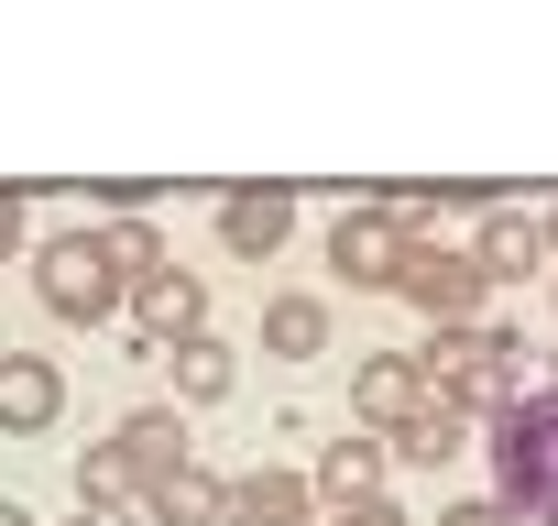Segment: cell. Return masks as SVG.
Returning a JSON list of instances; mask_svg holds the SVG:
<instances>
[{"mask_svg": "<svg viewBox=\"0 0 558 526\" xmlns=\"http://www.w3.org/2000/svg\"><path fill=\"white\" fill-rule=\"evenodd\" d=\"M110 461H121L132 482H165V471H186V461H197V439H186V417H175V406H132V417L110 428Z\"/></svg>", "mask_w": 558, "mask_h": 526, "instance_id": "9", "label": "cell"}, {"mask_svg": "<svg viewBox=\"0 0 558 526\" xmlns=\"http://www.w3.org/2000/svg\"><path fill=\"white\" fill-rule=\"evenodd\" d=\"M471 263H482V286H536L547 263H558V230H547L536 208H482Z\"/></svg>", "mask_w": 558, "mask_h": 526, "instance_id": "6", "label": "cell"}, {"mask_svg": "<svg viewBox=\"0 0 558 526\" xmlns=\"http://www.w3.org/2000/svg\"><path fill=\"white\" fill-rule=\"evenodd\" d=\"M438 526H514V515H504V504H493V493H482V504H449V515H438Z\"/></svg>", "mask_w": 558, "mask_h": 526, "instance_id": "20", "label": "cell"}, {"mask_svg": "<svg viewBox=\"0 0 558 526\" xmlns=\"http://www.w3.org/2000/svg\"><path fill=\"white\" fill-rule=\"evenodd\" d=\"M405 241H427V198H373V208H340V219H329V275H351V286L395 297Z\"/></svg>", "mask_w": 558, "mask_h": 526, "instance_id": "3", "label": "cell"}, {"mask_svg": "<svg viewBox=\"0 0 558 526\" xmlns=\"http://www.w3.org/2000/svg\"><path fill=\"white\" fill-rule=\"evenodd\" d=\"M547 297H558V263H547Z\"/></svg>", "mask_w": 558, "mask_h": 526, "instance_id": "23", "label": "cell"}, {"mask_svg": "<svg viewBox=\"0 0 558 526\" xmlns=\"http://www.w3.org/2000/svg\"><path fill=\"white\" fill-rule=\"evenodd\" d=\"M286 241H296V187H230V198H219V252L274 263Z\"/></svg>", "mask_w": 558, "mask_h": 526, "instance_id": "7", "label": "cell"}, {"mask_svg": "<svg viewBox=\"0 0 558 526\" xmlns=\"http://www.w3.org/2000/svg\"><path fill=\"white\" fill-rule=\"evenodd\" d=\"M340 526H405V504L384 493V504H362V515H340Z\"/></svg>", "mask_w": 558, "mask_h": 526, "instance_id": "21", "label": "cell"}, {"mask_svg": "<svg viewBox=\"0 0 558 526\" xmlns=\"http://www.w3.org/2000/svg\"><path fill=\"white\" fill-rule=\"evenodd\" d=\"M427 406H438V384H427L416 351H373V362H351V417H362V439H405Z\"/></svg>", "mask_w": 558, "mask_h": 526, "instance_id": "5", "label": "cell"}, {"mask_svg": "<svg viewBox=\"0 0 558 526\" xmlns=\"http://www.w3.org/2000/svg\"><path fill=\"white\" fill-rule=\"evenodd\" d=\"M384 471H395V439H362V428H351V439H329V450H318V471H307V482H318V504H329V515H362V504H384Z\"/></svg>", "mask_w": 558, "mask_h": 526, "instance_id": "8", "label": "cell"}, {"mask_svg": "<svg viewBox=\"0 0 558 526\" xmlns=\"http://www.w3.org/2000/svg\"><path fill=\"white\" fill-rule=\"evenodd\" d=\"M263 351L274 362H318L329 351V297H263Z\"/></svg>", "mask_w": 558, "mask_h": 526, "instance_id": "15", "label": "cell"}, {"mask_svg": "<svg viewBox=\"0 0 558 526\" xmlns=\"http://www.w3.org/2000/svg\"><path fill=\"white\" fill-rule=\"evenodd\" d=\"M493 504L514 526H558V384L514 395V417H493Z\"/></svg>", "mask_w": 558, "mask_h": 526, "instance_id": "1", "label": "cell"}, {"mask_svg": "<svg viewBox=\"0 0 558 526\" xmlns=\"http://www.w3.org/2000/svg\"><path fill=\"white\" fill-rule=\"evenodd\" d=\"M395 297H405V308H427L438 330H460V319H482V308H493L482 263H471V252H449V241H405V263H395Z\"/></svg>", "mask_w": 558, "mask_h": 526, "instance_id": "4", "label": "cell"}, {"mask_svg": "<svg viewBox=\"0 0 558 526\" xmlns=\"http://www.w3.org/2000/svg\"><path fill=\"white\" fill-rule=\"evenodd\" d=\"M219 504H230V482L197 471V461L165 471V482H143V515H154V526H219Z\"/></svg>", "mask_w": 558, "mask_h": 526, "instance_id": "14", "label": "cell"}, {"mask_svg": "<svg viewBox=\"0 0 558 526\" xmlns=\"http://www.w3.org/2000/svg\"><path fill=\"white\" fill-rule=\"evenodd\" d=\"M121 504H143V482L110 461V439H99V450H77V515H99V526H110Z\"/></svg>", "mask_w": 558, "mask_h": 526, "instance_id": "17", "label": "cell"}, {"mask_svg": "<svg viewBox=\"0 0 558 526\" xmlns=\"http://www.w3.org/2000/svg\"><path fill=\"white\" fill-rule=\"evenodd\" d=\"M132 330H143L154 351L197 340V330H208V286H197V275H175V263H165V275H143V286H132Z\"/></svg>", "mask_w": 558, "mask_h": 526, "instance_id": "11", "label": "cell"}, {"mask_svg": "<svg viewBox=\"0 0 558 526\" xmlns=\"http://www.w3.org/2000/svg\"><path fill=\"white\" fill-rule=\"evenodd\" d=\"M34 297H45V319H66V330H99L110 308H132V286L110 275L99 230H56V241L34 252Z\"/></svg>", "mask_w": 558, "mask_h": 526, "instance_id": "2", "label": "cell"}, {"mask_svg": "<svg viewBox=\"0 0 558 526\" xmlns=\"http://www.w3.org/2000/svg\"><path fill=\"white\" fill-rule=\"evenodd\" d=\"M395 461H416V471H438V461H460V417L449 406H427L405 439H395Z\"/></svg>", "mask_w": 558, "mask_h": 526, "instance_id": "18", "label": "cell"}, {"mask_svg": "<svg viewBox=\"0 0 558 526\" xmlns=\"http://www.w3.org/2000/svg\"><path fill=\"white\" fill-rule=\"evenodd\" d=\"M99 252H110V275H121V286H143V275H165V241H154V219H143V208H110V230H99Z\"/></svg>", "mask_w": 558, "mask_h": 526, "instance_id": "16", "label": "cell"}, {"mask_svg": "<svg viewBox=\"0 0 558 526\" xmlns=\"http://www.w3.org/2000/svg\"><path fill=\"white\" fill-rule=\"evenodd\" d=\"M547 230H558V198H547Z\"/></svg>", "mask_w": 558, "mask_h": 526, "instance_id": "24", "label": "cell"}, {"mask_svg": "<svg viewBox=\"0 0 558 526\" xmlns=\"http://www.w3.org/2000/svg\"><path fill=\"white\" fill-rule=\"evenodd\" d=\"M0 526H34V504H12V493H0Z\"/></svg>", "mask_w": 558, "mask_h": 526, "instance_id": "22", "label": "cell"}, {"mask_svg": "<svg viewBox=\"0 0 558 526\" xmlns=\"http://www.w3.org/2000/svg\"><path fill=\"white\" fill-rule=\"evenodd\" d=\"M56 417H66V373H56L45 351H0V428L34 439V428H56Z\"/></svg>", "mask_w": 558, "mask_h": 526, "instance_id": "12", "label": "cell"}, {"mask_svg": "<svg viewBox=\"0 0 558 526\" xmlns=\"http://www.w3.org/2000/svg\"><path fill=\"white\" fill-rule=\"evenodd\" d=\"M23 252V187H0V263Z\"/></svg>", "mask_w": 558, "mask_h": 526, "instance_id": "19", "label": "cell"}, {"mask_svg": "<svg viewBox=\"0 0 558 526\" xmlns=\"http://www.w3.org/2000/svg\"><path fill=\"white\" fill-rule=\"evenodd\" d=\"M307 515H318V482H307V471H286V461L241 471V482H230V504H219V526H307Z\"/></svg>", "mask_w": 558, "mask_h": 526, "instance_id": "10", "label": "cell"}, {"mask_svg": "<svg viewBox=\"0 0 558 526\" xmlns=\"http://www.w3.org/2000/svg\"><path fill=\"white\" fill-rule=\"evenodd\" d=\"M66 526H99V515H66Z\"/></svg>", "mask_w": 558, "mask_h": 526, "instance_id": "25", "label": "cell"}, {"mask_svg": "<svg viewBox=\"0 0 558 526\" xmlns=\"http://www.w3.org/2000/svg\"><path fill=\"white\" fill-rule=\"evenodd\" d=\"M165 373H175V395H186V406H230V384H241V362H230V340H219V330L175 340V351H165Z\"/></svg>", "mask_w": 558, "mask_h": 526, "instance_id": "13", "label": "cell"}]
</instances>
